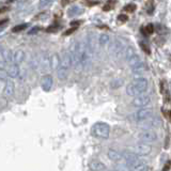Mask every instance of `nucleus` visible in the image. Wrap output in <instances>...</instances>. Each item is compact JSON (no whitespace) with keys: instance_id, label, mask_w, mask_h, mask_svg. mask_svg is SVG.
<instances>
[{"instance_id":"f257e3e1","label":"nucleus","mask_w":171,"mask_h":171,"mask_svg":"<svg viewBox=\"0 0 171 171\" xmlns=\"http://www.w3.org/2000/svg\"><path fill=\"white\" fill-rule=\"evenodd\" d=\"M149 83L145 78H136L126 87V93L129 96H137L143 94L148 90Z\"/></svg>"},{"instance_id":"f03ea898","label":"nucleus","mask_w":171,"mask_h":171,"mask_svg":"<svg viewBox=\"0 0 171 171\" xmlns=\"http://www.w3.org/2000/svg\"><path fill=\"white\" fill-rule=\"evenodd\" d=\"M71 65H72V59H71L70 51H64L60 57V64H59L57 72H58V77L61 80H64L67 78L68 72H70Z\"/></svg>"},{"instance_id":"7ed1b4c3","label":"nucleus","mask_w":171,"mask_h":171,"mask_svg":"<svg viewBox=\"0 0 171 171\" xmlns=\"http://www.w3.org/2000/svg\"><path fill=\"white\" fill-rule=\"evenodd\" d=\"M91 134L99 139H107L110 135V126L107 123L97 122L91 127Z\"/></svg>"},{"instance_id":"20e7f679","label":"nucleus","mask_w":171,"mask_h":171,"mask_svg":"<svg viewBox=\"0 0 171 171\" xmlns=\"http://www.w3.org/2000/svg\"><path fill=\"white\" fill-rule=\"evenodd\" d=\"M153 117V109L152 108H142L137 110L132 116H129V120L137 123H143L145 121L150 120Z\"/></svg>"},{"instance_id":"39448f33","label":"nucleus","mask_w":171,"mask_h":171,"mask_svg":"<svg viewBox=\"0 0 171 171\" xmlns=\"http://www.w3.org/2000/svg\"><path fill=\"white\" fill-rule=\"evenodd\" d=\"M125 48L126 47H125L124 43L121 42L120 40H115L109 45V54H110V56L112 58L120 59L122 57V55H124Z\"/></svg>"},{"instance_id":"423d86ee","label":"nucleus","mask_w":171,"mask_h":171,"mask_svg":"<svg viewBox=\"0 0 171 171\" xmlns=\"http://www.w3.org/2000/svg\"><path fill=\"white\" fill-rule=\"evenodd\" d=\"M70 55H71V59H72V64L74 65L75 68L81 67L80 64V52H79V42L75 41V42L72 43L70 47Z\"/></svg>"},{"instance_id":"0eeeda50","label":"nucleus","mask_w":171,"mask_h":171,"mask_svg":"<svg viewBox=\"0 0 171 171\" xmlns=\"http://www.w3.org/2000/svg\"><path fill=\"white\" fill-rule=\"evenodd\" d=\"M138 138L141 142L152 143L157 140V135L155 132L151 131V129H143L138 134Z\"/></svg>"},{"instance_id":"6e6552de","label":"nucleus","mask_w":171,"mask_h":171,"mask_svg":"<svg viewBox=\"0 0 171 171\" xmlns=\"http://www.w3.org/2000/svg\"><path fill=\"white\" fill-rule=\"evenodd\" d=\"M150 102H151V97L149 95L140 94L135 96V99L133 101V105L135 107H138V108H142V107L148 106L150 104Z\"/></svg>"},{"instance_id":"1a4fd4ad","label":"nucleus","mask_w":171,"mask_h":171,"mask_svg":"<svg viewBox=\"0 0 171 171\" xmlns=\"http://www.w3.org/2000/svg\"><path fill=\"white\" fill-rule=\"evenodd\" d=\"M128 166L132 171H149V168H148L147 164L143 161H141L140 158H137L136 161L131 163Z\"/></svg>"},{"instance_id":"9d476101","label":"nucleus","mask_w":171,"mask_h":171,"mask_svg":"<svg viewBox=\"0 0 171 171\" xmlns=\"http://www.w3.org/2000/svg\"><path fill=\"white\" fill-rule=\"evenodd\" d=\"M137 149H138L139 155H145H145H149L152 151V147L149 145V143H145V142L138 143Z\"/></svg>"},{"instance_id":"9b49d317","label":"nucleus","mask_w":171,"mask_h":171,"mask_svg":"<svg viewBox=\"0 0 171 171\" xmlns=\"http://www.w3.org/2000/svg\"><path fill=\"white\" fill-rule=\"evenodd\" d=\"M89 168L91 171H103L105 169V165L99 159H92L89 163Z\"/></svg>"},{"instance_id":"f8f14e48","label":"nucleus","mask_w":171,"mask_h":171,"mask_svg":"<svg viewBox=\"0 0 171 171\" xmlns=\"http://www.w3.org/2000/svg\"><path fill=\"white\" fill-rule=\"evenodd\" d=\"M41 83H42L43 90L46 91V92H48L52 87V77L51 76V75H45V76L42 78Z\"/></svg>"},{"instance_id":"ddd939ff","label":"nucleus","mask_w":171,"mask_h":171,"mask_svg":"<svg viewBox=\"0 0 171 171\" xmlns=\"http://www.w3.org/2000/svg\"><path fill=\"white\" fill-rule=\"evenodd\" d=\"M131 70H132V72H133L134 74L141 75L142 73H145V71H147V67H145V64L142 62V61H139L138 63H136V64L132 65Z\"/></svg>"},{"instance_id":"4468645a","label":"nucleus","mask_w":171,"mask_h":171,"mask_svg":"<svg viewBox=\"0 0 171 171\" xmlns=\"http://www.w3.org/2000/svg\"><path fill=\"white\" fill-rule=\"evenodd\" d=\"M14 83L12 81H9L8 83L6 85V88H4V95L6 96H12L13 93H14Z\"/></svg>"},{"instance_id":"2eb2a0df","label":"nucleus","mask_w":171,"mask_h":171,"mask_svg":"<svg viewBox=\"0 0 171 171\" xmlns=\"http://www.w3.org/2000/svg\"><path fill=\"white\" fill-rule=\"evenodd\" d=\"M123 155L120 153V152L116 151V150H109L108 151V157L111 159V161H120L121 158H122Z\"/></svg>"},{"instance_id":"dca6fc26","label":"nucleus","mask_w":171,"mask_h":171,"mask_svg":"<svg viewBox=\"0 0 171 171\" xmlns=\"http://www.w3.org/2000/svg\"><path fill=\"white\" fill-rule=\"evenodd\" d=\"M81 13H83V9L79 8V6H72L67 11L68 16H77V15L81 14Z\"/></svg>"},{"instance_id":"f3484780","label":"nucleus","mask_w":171,"mask_h":171,"mask_svg":"<svg viewBox=\"0 0 171 171\" xmlns=\"http://www.w3.org/2000/svg\"><path fill=\"white\" fill-rule=\"evenodd\" d=\"M59 64H60V57L58 56V54H55L51 58V67L54 70H57Z\"/></svg>"},{"instance_id":"a211bd4d","label":"nucleus","mask_w":171,"mask_h":171,"mask_svg":"<svg viewBox=\"0 0 171 171\" xmlns=\"http://www.w3.org/2000/svg\"><path fill=\"white\" fill-rule=\"evenodd\" d=\"M109 35L108 34H102L101 36H100V39H99V45L101 47H105V46H107V45L109 44Z\"/></svg>"},{"instance_id":"6ab92c4d","label":"nucleus","mask_w":171,"mask_h":171,"mask_svg":"<svg viewBox=\"0 0 171 171\" xmlns=\"http://www.w3.org/2000/svg\"><path fill=\"white\" fill-rule=\"evenodd\" d=\"M8 75L10 77H16L18 75V67L16 64H12L11 67H9L8 68Z\"/></svg>"},{"instance_id":"aec40b11","label":"nucleus","mask_w":171,"mask_h":171,"mask_svg":"<svg viewBox=\"0 0 171 171\" xmlns=\"http://www.w3.org/2000/svg\"><path fill=\"white\" fill-rule=\"evenodd\" d=\"M135 55H136V52H135V51H134L133 47H126V48H125L124 57H125V59H126V60L131 59L132 57L135 56Z\"/></svg>"},{"instance_id":"412c9836","label":"nucleus","mask_w":171,"mask_h":171,"mask_svg":"<svg viewBox=\"0 0 171 171\" xmlns=\"http://www.w3.org/2000/svg\"><path fill=\"white\" fill-rule=\"evenodd\" d=\"M142 32H143V34H145V35H147V34H149L150 35V34H152L154 32V26L152 24H148L145 29L142 28Z\"/></svg>"},{"instance_id":"4be33fe9","label":"nucleus","mask_w":171,"mask_h":171,"mask_svg":"<svg viewBox=\"0 0 171 171\" xmlns=\"http://www.w3.org/2000/svg\"><path fill=\"white\" fill-rule=\"evenodd\" d=\"M28 27V25L27 24H22V25H18V26H15L14 28L12 29V32L14 33H17V32H22V31H24L25 29Z\"/></svg>"},{"instance_id":"5701e85b","label":"nucleus","mask_w":171,"mask_h":171,"mask_svg":"<svg viewBox=\"0 0 171 171\" xmlns=\"http://www.w3.org/2000/svg\"><path fill=\"white\" fill-rule=\"evenodd\" d=\"M139 61H141L140 60V57H139L138 55L136 54L135 56H133L131 59H128V60H127V62H128V64L132 67V65H134V64H136V63H138Z\"/></svg>"},{"instance_id":"b1692460","label":"nucleus","mask_w":171,"mask_h":171,"mask_svg":"<svg viewBox=\"0 0 171 171\" xmlns=\"http://www.w3.org/2000/svg\"><path fill=\"white\" fill-rule=\"evenodd\" d=\"M147 12L148 14H152L154 12V0H149L147 3Z\"/></svg>"},{"instance_id":"393cba45","label":"nucleus","mask_w":171,"mask_h":171,"mask_svg":"<svg viewBox=\"0 0 171 171\" xmlns=\"http://www.w3.org/2000/svg\"><path fill=\"white\" fill-rule=\"evenodd\" d=\"M139 46L141 47V49H142V51H145V54H148V55L151 54V51H150V47L148 46L147 43H145V42H142V41H141V42H139Z\"/></svg>"},{"instance_id":"a878e982","label":"nucleus","mask_w":171,"mask_h":171,"mask_svg":"<svg viewBox=\"0 0 171 171\" xmlns=\"http://www.w3.org/2000/svg\"><path fill=\"white\" fill-rule=\"evenodd\" d=\"M14 60H15V62L16 63H19V62H22V58H24V52H22V51H18L16 52V55H15L14 57Z\"/></svg>"},{"instance_id":"bb28decb","label":"nucleus","mask_w":171,"mask_h":171,"mask_svg":"<svg viewBox=\"0 0 171 171\" xmlns=\"http://www.w3.org/2000/svg\"><path fill=\"white\" fill-rule=\"evenodd\" d=\"M113 4H115V2H113L112 0H109V1L104 6L103 11H105V12H108V11H110L111 9H113Z\"/></svg>"},{"instance_id":"cd10ccee","label":"nucleus","mask_w":171,"mask_h":171,"mask_svg":"<svg viewBox=\"0 0 171 171\" xmlns=\"http://www.w3.org/2000/svg\"><path fill=\"white\" fill-rule=\"evenodd\" d=\"M124 10L128 13H133V12H135V10H136V6L134 3L126 4V6H124Z\"/></svg>"},{"instance_id":"c85d7f7f","label":"nucleus","mask_w":171,"mask_h":171,"mask_svg":"<svg viewBox=\"0 0 171 171\" xmlns=\"http://www.w3.org/2000/svg\"><path fill=\"white\" fill-rule=\"evenodd\" d=\"M118 20H119L120 22H126L127 20H128V16L125 14H120L119 16H118Z\"/></svg>"},{"instance_id":"c756f323","label":"nucleus","mask_w":171,"mask_h":171,"mask_svg":"<svg viewBox=\"0 0 171 171\" xmlns=\"http://www.w3.org/2000/svg\"><path fill=\"white\" fill-rule=\"evenodd\" d=\"M58 28H59L58 25H55V26H51V27H48V28L46 29V31H47V32H49V33H51V32H56V31L58 30Z\"/></svg>"},{"instance_id":"7c9ffc66","label":"nucleus","mask_w":171,"mask_h":171,"mask_svg":"<svg viewBox=\"0 0 171 171\" xmlns=\"http://www.w3.org/2000/svg\"><path fill=\"white\" fill-rule=\"evenodd\" d=\"M76 30H77V26L72 27L71 29H68V30L65 31V32H64V35H70V34H72L73 32H75Z\"/></svg>"},{"instance_id":"2f4dec72","label":"nucleus","mask_w":171,"mask_h":171,"mask_svg":"<svg viewBox=\"0 0 171 171\" xmlns=\"http://www.w3.org/2000/svg\"><path fill=\"white\" fill-rule=\"evenodd\" d=\"M170 168H171V161H168L167 163L165 164V166H164V168L161 171H169Z\"/></svg>"},{"instance_id":"473e14b6","label":"nucleus","mask_w":171,"mask_h":171,"mask_svg":"<svg viewBox=\"0 0 171 171\" xmlns=\"http://www.w3.org/2000/svg\"><path fill=\"white\" fill-rule=\"evenodd\" d=\"M165 81L164 80H161V93H163V94H165Z\"/></svg>"},{"instance_id":"72a5a7b5","label":"nucleus","mask_w":171,"mask_h":171,"mask_svg":"<svg viewBox=\"0 0 171 171\" xmlns=\"http://www.w3.org/2000/svg\"><path fill=\"white\" fill-rule=\"evenodd\" d=\"M73 1H75V0H61V4H62L63 6H65L70 4L71 2H73Z\"/></svg>"},{"instance_id":"f704fd0d","label":"nucleus","mask_w":171,"mask_h":171,"mask_svg":"<svg viewBox=\"0 0 171 171\" xmlns=\"http://www.w3.org/2000/svg\"><path fill=\"white\" fill-rule=\"evenodd\" d=\"M52 1V0H41V6H46V4L51 3V2Z\"/></svg>"},{"instance_id":"c9c22d12","label":"nucleus","mask_w":171,"mask_h":171,"mask_svg":"<svg viewBox=\"0 0 171 171\" xmlns=\"http://www.w3.org/2000/svg\"><path fill=\"white\" fill-rule=\"evenodd\" d=\"M6 11H8V8H6V6H2V8H0V15H1L2 13L6 12Z\"/></svg>"},{"instance_id":"e433bc0d","label":"nucleus","mask_w":171,"mask_h":171,"mask_svg":"<svg viewBox=\"0 0 171 171\" xmlns=\"http://www.w3.org/2000/svg\"><path fill=\"white\" fill-rule=\"evenodd\" d=\"M38 30H40V28H39V27H36V28L32 29V30H31V31H30V32H29V33H30V34H32V33H35V32H36V31H38Z\"/></svg>"},{"instance_id":"4c0bfd02","label":"nucleus","mask_w":171,"mask_h":171,"mask_svg":"<svg viewBox=\"0 0 171 171\" xmlns=\"http://www.w3.org/2000/svg\"><path fill=\"white\" fill-rule=\"evenodd\" d=\"M71 25H72V26H79V25H80V22H73Z\"/></svg>"},{"instance_id":"58836bf2","label":"nucleus","mask_w":171,"mask_h":171,"mask_svg":"<svg viewBox=\"0 0 171 171\" xmlns=\"http://www.w3.org/2000/svg\"><path fill=\"white\" fill-rule=\"evenodd\" d=\"M8 22V19H3V20H0V26H1V25H3L4 22Z\"/></svg>"},{"instance_id":"ea45409f","label":"nucleus","mask_w":171,"mask_h":171,"mask_svg":"<svg viewBox=\"0 0 171 171\" xmlns=\"http://www.w3.org/2000/svg\"><path fill=\"white\" fill-rule=\"evenodd\" d=\"M168 118H169V121L171 122V111H169V113H168Z\"/></svg>"}]
</instances>
